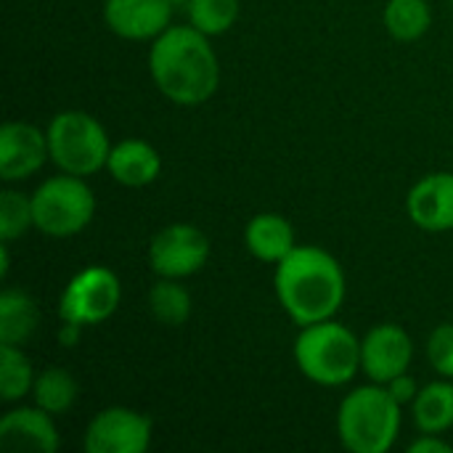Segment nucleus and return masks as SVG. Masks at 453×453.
Listing matches in <instances>:
<instances>
[{"instance_id": "nucleus-4", "label": "nucleus", "mask_w": 453, "mask_h": 453, "mask_svg": "<svg viewBox=\"0 0 453 453\" xmlns=\"http://www.w3.org/2000/svg\"><path fill=\"white\" fill-rule=\"evenodd\" d=\"M295 364L305 380L342 388L361 372V340L334 319L308 324L295 340Z\"/></svg>"}, {"instance_id": "nucleus-29", "label": "nucleus", "mask_w": 453, "mask_h": 453, "mask_svg": "<svg viewBox=\"0 0 453 453\" xmlns=\"http://www.w3.org/2000/svg\"><path fill=\"white\" fill-rule=\"evenodd\" d=\"M170 3H173V8H186L191 0H170Z\"/></svg>"}, {"instance_id": "nucleus-9", "label": "nucleus", "mask_w": 453, "mask_h": 453, "mask_svg": "<svg viewBox=\"0 0 453 453\" xmlns=\"http://www.w3.org/2000/svg\"><path fill=\"white\" fill-rule=\"evenodd\" d=\"M151 443V419L127 406L101 409L82 438L88 453H143Z\"/></svg>"}, {"instance_id": "nucleus-10", "label": "nucleus", "mask_w": 453, "mask_h": 453, "mask_svg": "<svg viewBox=\"0 0 453 453\" xmlns=\"http://www.w3.org/2000/svg\"><path fill=\"white\" fill-rule=\"evenodd\" d=\"M414 361V342L398 324H377L361 340V372L380 385L409 372Z\"/></svg>"}, {"instance_id": "nucleus-11", "label": "nucleus", "mask_w": 453, "mask_h": 453, "mask_svg": "<svg viewBox=\"0 0 453 453\" xmlns=\"http://www.w3.org/2000/svg\"><path fill=\"white\" fill-rule=\"evenodd\" d=\"M50 159L48 133L32 122H5L0 127V178L19 183L32 178Z\"/></svg>"}, {"instance_id": "nucleus-12", "label": "nucleus", "mask_w": 453, "mask_h": 453, "mask_svg": "<svg viewBox=\"0 0 453 453\" xmlns=\"http://www.w3.org/2000/svg\"><path fill=\"white\" fill-rule=\"evenodd\" d=\"M173 11L170 0H104L106 27L133 42L157 40L170 27Z\"/></svg>"}, {"instance_id": "nucleus-16", "label": "nucleus", "mask_w": 453, "mask_h": 453, "mask_svg": "<svg viewBox=\"0 0 453 453\" xmlns=\"http://www.w3.org/2000/svg\"><path fill=\"white\" fill-rule=\"evenodd\" d=\"M244 247L252 257L276 265L297 247V236L284 215L260 212L244 228Z\"/></svg>"}, {"instance_id": "nucleus-21", "label": "nucleus", "mask_w": 453, "mask_h": 453, "mask_svg": "<svg viewBox=\"0 0 453 453\" xmlns=\"http://www.w3.org/2000/svg\"><path fill=\"white\" fill-rule=\"evenodd\" d=\"M149 311L162 326H183L191 319V292L180 279H162L149 289Z\"/></svg>"}, {"instance_id": "nucleus-13", "label": "nucleus", "mask_w": 453, "mask_h": 453, "mask_svg": "<svg viewBox=\"0 0 453 453\" xmlns=\"http://www.w3.org/2000/svg\"><path fill=\"white\" fill-rule=\"evenodd\" d=\"M409 218L430 234L453 231V173H430L419 178L406 196Z\"/></svg>"}, {"instance_id": "nucleus-25", "label": "nucleus", "mask_w": 453, "mask_h": 453, "mask_svg": "<svg viewBox=\"0 0 453 453\" xmlns=\"http://www.w3.org/2000/svg\"><path fill=\"white\" fill-rule=\"evenodd\" d=\"M427 361L441 377L453 380V324H441L433 329L427 340Z\"/></svg>"}, {"instance_id": "nucleus-15", "label": "nucleus", "mask_w": 453, "mask_h": 453, "mask_svg": "<svg viewBox=\"0 0 453 453\" xmlns=\"http://www.w3.org/2000/svg\"><path fill=\"white\" fill-rule=\"evenodd\" d=\"M109 175L127 188H143L151 186L159 173H162V157L159 151L141 138H125L111 146L109 162H106Z\"/></svg>"}, {"instance_id": "nucleus-26", "label": "nucleus", "mask_w": 453, "mask_h": 453, "mask_svg": "<svg viewBox=\"0 0 453 453\" xmlns=\"http://www.w3.org/2000/svg\"><path fill=\"white\" fill-rule=\"evenodd\" d=\"M388 390H390V395L401 403V406H409V403H414V398L419 395V385H417V380L414 377H409V372L406 374H401V377H395V380H390L388 385H385Z\"/></svg>"}, {"instance_id": "nucleus-22", "label": "nucleus", "mask_w": 453, "mask_h": 453, "mask_svg": "<svg viewBox=\"0 0 453 453\" xmlns=\"http://www.w3.org/2000/svg\"><path fill=\"white\" fill-rule=\"evenodd\" d=\"M35 377L32 361L21 353V348L0 342V398L5 403H16L24 395H32Z\"/></svg>"}, {"instance_id": "nucleus-2", "label": "nucleus", "mask_w": 453, "mask_h": 453, "mask_svg": "<svg viewBox=\"0 0 453 453\" xmlns=\"http://www.w3.org/2000/svg\"><path fill=\"white\" fill-rule=\"evenodd\" d=\"M273 287L284 313L297 326L334 319L348 295L340 260L311 244H297L281 263H276Z\"/></svg>"}, {"instance_id": "nucleus-20", "label": "nucleus", "mask_w": 453, "mask_h": 453, "mask_svg": "<svg viewBox=\"0 0 453 453\" xmlns=\"http://www.w3.org/2000/svg\"><path fill=\"white\" fill-rule=\"evenodd\" d=\"M385 29L398 42H414L427 35L433 24V11L427 0H388L382 11Z\"/></svg>"}, {"instance_id": "nucleus-6", "label": "nucleus", "mask_w": 453, "mask_h": 453, "mask_svg": "<svg viewBox=\"0 0 453 453\" xmlns=\"http://www.w3.org/2000/svg\"><path fill=\"white\" fill-rule=\"evenodd\" d=\"M35 228L53 239L77 236L85 231L96 215V194L80 175H53L45 178L32 191Z\"/></svg>"}, {"instance_id": "nucleus-24", "label": "nucleus", "mask_w": 453, "mask_h": 453, "mask_svg": "<svg viewBox=\"0 0 453 453\" xmlns=\"http://www.w3.org/2000/svg\"><path fill=\"white\" fill-rule=\"evenodd\" d=\"M29 228H35V212H32V196L3 188L0 194V242H16Z\"/></svg>"}, {"instance_id": "nucleus-27", "label": "nucleus", "mask_w": 453, "mask_h": 453, "mask_svg": "<svg viewBox=\"0 0 453 453\" xmlns=\"http://www.w3.org/2000/svg\"><path fill=\"white\" fill-rule=\"evenodd\" d=\"M409 453H453V446L435 433H419V438L409 446Z\"/></svg>"}, {"instance_id": "nucleus-5", "label": "nucleus", "mask_w": 453, "mask_h": 453, "mask_svg": "<svg viewBox=\"0 0 453 453\" xmlns=\"http://www.w3.org/2000/svg\"><path fill=\"white\" fill-rule=\"evenodd\" d=\"M45 133H48L50 162L61 173L88 178L106 167L111 141L106 135V127L93 114L80 109L58 111Z\"/></svg>"}, {"instance_id": "nucleus-3", "label": "nucleus", "mask_w": 453, "mask_h": 453, "mask_svg": "<svg viewBox=\"0 0 453 453\" xmlns=\"http://www.w3.org/2000/svg\"><path fill=\"white\" fill-rule=\"evenodd\" d=\"M403 406L380 382L350 390L337 411V435L353 453H388L401 433Z\"/></svg>"}, {"instance_id": "nucleus-1", "label": "nucleus", "mask_w": 453, "mask_h": 453, "mask_svg": "<svg viewBox=\"0 0 453 453\" xmlns=\"http://www.w3.org/2000/svg\"><path fill=\"white\" fill-rule=\"evenodd\" d=\"M204 32L170 24L149 50V74L159 93L178 106H199L218 93L220 61Z\"/></svg>"}, {"instance_id": "nucleus-28", "label": "nucleus", "mask_w": 453, "mask_h": 453, "mask_svg": "<svg viewBox=\"0 0 453 453\" xmlns=\"http://www.w3.org/2000/svg\"><path fill=\"white\" fill-rule=\"evenodd\" d=\"M80 337H82V326H80V324H74V321H61L58 334H56V340H58L61 348H74V345L80 342Z\"/></svg>"}, {"instance_id": "nucleus-19", "label": "nucleus", "mask_w": 453, "mask_h": 453, "mask_svg": "<svg viewBox=\"0 0 453 453\" xmlns=\"http://www.w3.org/2000/svg\"><path fill=\"white\" fill-rule=\"evenodd\" d=\"M77 395H80L77 380L66 369H61V366H48V369H42L35 377V385H32L35 406L45 409L53 417L66 414L74 406Z\"/></svg>"}, {"instance_id": "nucleus-8", "label": "nucleus", "mask_w": 453, "mask_h": 453, "mask_svg": "<svg viewBox=\"0 0 453 453\" xmlns=\"http://www.w3.org/2000/svg\"><path fill=\"white\" fill-rule=\"evenodd\" d=\"M210 260V239L191 223L165 226L149 244V265L162 279H188Z\"/></svg>"}, {"instance_id": "nucleus-23", "label": "nucleus", "mask_w": 453, "mask_h": 453, "mask_svg": "<svg viewBox=\"0 0 453 453\" xmlns=\"http://www.w3.org/2000/svg\"><path fill=\"white\" fill-rule=\"evenodd\" d=\"M188 24L207 37L226 35L239 19V0H191L186 5Z\"/></svg>"}, {"instance_id": "nucleus-17", "label": "nucleus", "mask_w": 453, "mask_h": 453, "mask_svg": "<svg viewBox=\"0 0 453 453\" xmlns=\"http://www.w3.org/2000/svg\"><path fill=\"white\" fill-rule=\"evenodd\" d=\"M411 417L419 433H449L453 427V380L443 377L425 385L411 403Z\"/></svg>"}, {"instance_id": "nucleus-14", "label": "nucleus", "mask_w": 453, "mask_h": 453, "mask_svg": "<svg viewBox=\"0 0 453 453\" xmlns=\"http://www.w3.org/2000/svg\"><path fill=\"white\" fill-rule=\"evenodd\" d=\"M0 443L8 451L56 453L58 430L53 414L40 406H19L0 419Z\"/></svg>"}, {"instance_id": "nucleus-7", "label": "nucleus", "mask_w": 453, "mask_h": 453, "mask_svg": "<svg viewBox=\"0 0 453 453\" xmlns=\"http://www.w3.org/2000/svg\"><path fill=\"white\" fill-rule=\"evenodd\" d=\"M122 300V284L106 265H88L69 279L58 297V319L80 326H96L114 316Z\"/></svg>"}, {"instance_id": "nucleus-18", "label": "nucleus", "mask_w": 453, "mask_h": 453, "mask_svg": "<svg viewBox=\"0 0 453 453\" xmlns=\"http://www.w3.org/2000/svg\"><path fill=\"white\" fill-rule=\"evenodd\" d=\"M40 324L37 303L16 287L3 289L0 295V342L3 345H24Z\"/></svg>"}]
</instances>
